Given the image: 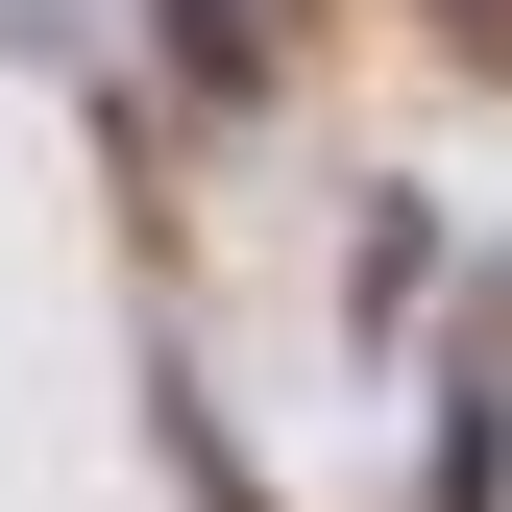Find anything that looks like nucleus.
<instances>
[{"label":"nucleus","mask_w":512,"mask_h":512,"mask_svg":"<svg viewBox=\"0 0 512 512\" xmlns=\"http://www.w3.org/2000/svg\"><path fill=\"white\" fill-rule=\"evenodd\" d=\"M464 25H512V0H464Z\"/></svg>","instance_id":"nucleus-1"}]
</instances>
